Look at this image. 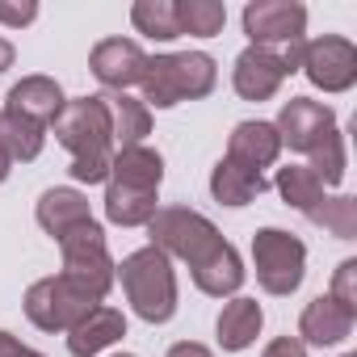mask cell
<instances>
[{"mask_svg": "<svg viewBox=\"0 0 357 357\" xmlns=\"http://www.w3.org/2000/svg\"><path fill=\"white\" fill-rule=\"evenodd\" d=\"M219 84V68L206 51H176V55H147L143 68V105L147 109H172L181 101H202Z\"/></svg>", "mask_w": 357, "mask_h": 357, "instance_id": "obj_1", "label": "cell"}, {"mask_svg": "<svg viewBox=\"0 0 357 357\" xmlns=\"http://www.w3.org/2000/svg\"><path fill=\"white\" fill-rule=\"evenodd\" d=\"M114 282H122L130 311L143 324H168L176 315V269L160 248H135L114 265Z\"/></svg>", "mask_w": 357, "mask_h": 357, "instance_id": "obj_2", "label": "cell"}, {"mask_svg": "<svg viewBox=\"0 0 357 357\" xmlns=\"http://www.w3.org/2000/svg\"><path fill=\"white\" fill-rule=\"evenodd\" d=\"M147 244L160 248L168 261H185L194 269L223 244V231L190 206H160L147 223Z\"/></svg>", "mask_w": 357, "mask_h": 357, "instance_id": "obj_3", "label": "cell"}, {"mask_svg": "<svg viewBox=\"0 0 357 357\" xmlns=\"http://www.w3.org/2000/svg\"><path fill=\"white\" fill-rule=\"evenodd\" d=\"M59 257H63V273L59 278H68L93 303H105V294L114 286V257H109V244H105V227L97 219L72 227L59 240Z\"/></svg>", "mask_w": 357, "mask_h": 357, "instance_id": "obj_4", "label": "cell"}, {"mask_svg": "<svg viewBox=\"0 0 357 357\" xmlns=\"http://www.w3.org/2000/svg\"><path fill=\"white\" fill-rule=\"evenodd\" d=\"M252 269L265 294H294L307 278V244L294 231L282 227H261L252 236Z\"/></svg>", "mask_w": 357, "mask_h": 357, "instance_id": "obj_5", "label": "cell"}, {"mask_svg": "<svg viewBox=\"0 0 357 357\" xmlns=\"http://www.w3.org/2000/svg\"><path fill=\"white\" fill-rule=\"evenodd\" d=\"M55 139L72 151V160L84 155H114V130H109V109L105 97H72L63 114L55 118Z\"/></svg>", "mask_w": 357, "mask_h": 357, "instance_id": "obj_6", "label": "cell"}, {"mask_svg": "<svg viewBox=\"0 0 357 357\" xmlns=\"http://www.w3.org/2000/svg\"><path fill=\"white\" fill-rule=\"evenodd\" d=\"M26 319L34 324V328H43V332H72L93 307H101V303H93L89 294H80L68 278H38L30 290H26Z\"/></svg>", "mask_w": 357, "mask_h": 357, "instance_id": "obj_7", "label": "cell"}, {"mask_svg": "<svg viewBox=\"0 0 357 357\" xmlns=\"http://www.w3.org/2000/svg\"><path fill=\"white\" fill-rule=\"evenodd\" d=\"M244 34L248 47H269V51L307 43V5H298V0H252L244 9Z\"/></svg>", "mask_w": 357, "mask_h": 357, "instance_id": "obj_8", "label": "cell"}, {"mask_svg": "<svg viewBox=\"0 0 357 357\" xmlns=\"http://www.w3.org/2000/svg\"><path fill=\"white\" fill-rule=\"evenodd\" d=\"M298 72L324 93H349L357 84V47L349 38H340V34L311 38V43H303Z\"/></svg>", "mask_w": 357, "mask_h": 357, "instance_id": "obj_9", "label": "cell"}, {"mask_svg": "<svg viewBox=\"0 0 357 357\" xmlns=\"http://www.w3.org/2000/svg\"><path fill=\"white\" fill-rule=\"evenodd\" d=\"M273 130H278L282 147L307 155L311 147H319V143L336 130V109L324 105V101H311V97H290V101L282 105Z\"/></svg>", "mask_w": 357, "mask_h": 357, "instance_id": "obj_10", "label": "cell"}, {"mask_svg": "<svg viewBox=\"0 0 357 357\" xmlns=\"http://www.w3.org/2000/svg\"><path fill=\"white\" fill-rule=\"evenodd\" d=\"M143 68H147V55L135 38H101L89 55V72L109 93H126L130 84H139Z\"/></svg>", "mask_w": 357, "mask_h": 357, "instance_id": "obj_11", "label": "cell"}, {"mask_svg": "<svg viewBox=\"0 0 357 357\" xmlns=\"http://www.w3.org/2000/svg\"><path fill=\"white\" fill-rule=\"evenodd\" d=\"M286 76L290 72H286L282 55L269 51V47H244L236 55V68H231V84H236V93L244 101H269V97H278V89H282Z\"/></svg>", "mask_w": 357, "mask_h": 357, "instance_id": "obj_12", "label": "cell"}, {"mask_svg": "<svg viewBox=\"0 0 357 357\" xmlns=\"http://www.w3.org/2000/svg\"><path fill=\"white\" fill-rule=\"evenodd\" d=\"M63 105H68V97H63L59 80H51V76H22L9 89V97H5V114H17V118L34 122L43 130L55 126V118L63 114Z\"/></svg>", "mask_w": 357, "mask_h": 357, "instance_id": "obj_13", "label": "cell"}, {"mask_svg": "<svg viewBox=\"0 0 357 357\" xmlns=\"http://www.w3.org/2000/svg\"><path fill=\"white\" fill-rule=\"evenodd\" d=\"M353 324H357V311L340 307L332 294H319L298 315V340L315 344V349H332V344H340V340L353 336Z\"/></svg>", "mask_w": 357, "mask_h": 357, "instance_id": "obj_14", "label": "cell"}, {"mask_svg": "<svg viewBox=\"0 0 357 357\" xmlns=\"http://www.w3.org/2000/svg\"><path fill=\"white\" fill-rule=\"evenodd\" d=\"M278 155H282V139H278L273 122L248 118V122H236V126H231V135H227V160L265 172Z\"/></svg>", "mask_w": 357, "mask_h": 357, "instance_id": "obj_15", "label": "cell"}, {"mask_svg": "<svg viewBox=\"0 0 357 357\" xmlns=\"http://www.w3.org/2000/svg\"><path fill=\"white\" fill-rule=\"evenodd\" d=\"M160 181H164V155L147 143H135V147H118L114 160H109V181L105 185H126V190H151L160 194Z\"/></svg>", "mask_w": 357, "mask_h": 357, "instance_id": "obj_16", "label": "cell"}, {"mask_svg": "<svg viewBox=\"0 0 357 357\" xmlns=\"http://www.w3.org/2000/svg\"><path fill=\"white\" fill-rule=\"evenodd\" d=\"M34 219H38V227L59 244L72 227L89 223V219H93V211H89V198H84L80 190H72V185H55V190H47V194L38 198Z\"/></svg>", "mask_w": 357, "mask_h": 357, "instance_id": "obj_17", "label": "cell"}, {"mask_svg": "<svg viewBox=\"0 0 357 357\" xmlns=\"http://www.w3.org/2000/svg\"><path fill=\"white\" fill-rule=\"evenodd\" d=\"M126 336V315L118 311V307H93L72 332H68V353L72 357H97V353H105L109 344H118Z\"/></svg>", "mask_w": 357, "mask_h": 357, "instance_id": "obj_18", "label": "cell"}, {"mask_svg": "<svg viewBox=\"0 0 357 357\" xmlns=\"http://www.w3.org/2000/svg\"><path fill=\"white\" fill-rule=\"evenodd\" d=\"M261 328H265V311H261L257 298H244V294H236L231 303H223V311L215 319V332H219V349L223 353L252 349L257 336H261Z\"/></svg>", "mask_w": 357, "mask_h": 357, "instance_id": "obj_19", "label": "cell"}, {"mask_svg": "<svg viewBox=\"0 0 357 357\" xmlns=\"http://www.w3.org/2000/svg\"><path fill=\"white\" fill-rule=\"evenodd\" d=\"M265 190H269L265 172L244 168V164H236V160H227V155L211 168V198H215L219 206H236V211H240V206L257 202Z\"/></svg>", "mask_w": 357, "mask_h": 357, "instance_id": "obj_20", "label": "cell"}, {"mask_svg": "<svg viewBox=\"0 0 357 357\" xmlns=\"http://www.w3.org/2000/svg\"><path fill=\"white\" fill-rule=\"evenodd\" d=\"M190 273H194V286H198L202 294H211V298H231V294L244 286V278H248L240 252H236L227 240H223L206 261H198Z\"/></svg>", "mask_w": 357, "mask_h": 357, "instance_id": "obj_21", "label": "cell"}, {"mask_svg": "<svg viewBox=\"0 0 357 357\" xmlns=\"http://www.w3.org/2000/svg\"><path fill=\"white\" fill-rule=\"evenodd\" d=\"M105 109H109V130H114V147H135L151 135V109L130 97V93H101Z\"/></svg>", "mask_w": 357, "mask_h": 357, "instance_id": "obj_22", "label": "cell"}, {"mask_svg": "<svg viewBox=\"0 0 357 357\" xmlns=\"http://www.w3.org/2000/svg\"><path fill=\"white\" fill-rule=\"evenodd\" d=\"M155 211H160V194L126 190V185H105V219L114 227H147Z\"/></svg>", "mask_w": 357, "mask_h": 357, "instance_id": "obj_23", "label": "cell"}, {"mask_svg": "<svg viewBox=\"0 0 357 357\" xmlns=\"http://www.w3.org/2000/svg\"><path fill=\"white\" fill-rule=\"evenodd\" d=\"M273 185H278L282 202L294 206L298 215H311V211L324 202V181H319V176H315L307 164H286V168H278Z\"/></svg>", "mask_w": 357, "mask_h": 357, "instance_id": "obj_24", "label": "cell"}, {"mask_svg": "<svg viewBox=\"0 0 357 357\" xmlns=\"http://www.w3.org/2000/svg\"><path fill=\"white\" fill-rule=\"evenodd\" d=\"M43 143H47V130L17 118V114H5L0 109V147H5V155L13 164H30L43 155Z\"/></svg>", "mask_w": 357, "mask_h": 357, "instance_id": "obj_25", "label": "cell"}, {"mask_svg": "<svg viewBox=\"0 0 357 357\" xmlns=\"http://www.w3.org/2000/svg\"><path fill=\"white\" fill-rule=\"evenodd\" d=\"M130 22H135V30L143 38H155V43L181 38V26H176V0H135Z\"/></svg>", "mask_w": 357, "mask_h": 357, "instance_id": "obj_26", "label": "cell"}, {"mask_svg": "<svg viewBox=\"0 0 357 357\" xmlns=\"http://www.w3.org/2000/svg\"><path fill=\"white\" fill-rule=\"evenodd\" d=\"M176 26L194 38H215L227 26V9L219 0H176Z\"/></svg>", "mask_w": 357, "mask_h": 357, "instance_id": "obj_27", "label": "cell"}, {"mask_svg": "<svg viewBox=\"0 0 357 357\" xmlns=\"http://www.w3.org/2000/svg\"><path fill=\"white\" fill-rule=\"evenodd\" d=\"M315 227H324V231H332L336 240H353L357 236V198H349V194H324V202L307 215Z\"/></svg>", "mask_w": 357, "mask_h": 357, "instance_id": "obj_28", "label": "cell"}, {"mask_svg": "<svg viewBox=\"0 0 357 357\" xmlns=\"http://www.w3.org/2000/svg\"><path fill=\"white\" fill-rule=\"evenodd\" d=\"M307 155H311V160H307V168L324 181V190L344 181V172H349V155H344V135H340V130H332V135H328L319 147H311Z\"/></svg>", "mask_w": 357, "mask_h": 357, "instance_id": "obj_29", "label": "cell"}, {"mask_svg": "<svg viewBox=\"0 0 357 357\" xmlns=\"http://www.w3.org/2000/svg\"><path fill=\"white\" fill-rule=\"evenodd\" d=\"M328 294H332L340 307L357 311V261H353V257L336 265V273H332V290H328Z\"/></svg>", "mask_w": 357, "mask_h": 357, "instance_id": "obj_30", "label": "cell"}, {"mask_svg": "<svg viewBox=\"0 0 357 357\" xmlns=\"http://www.w3.org/2000/svg\"><path fill=\"white\" fill-rule=\"evenodd\" d=\"M109 160L114 155H84V160H72V181H80V185H101V181H109Z\"/></svg>", "mask_w": 357, "mask_h": 357, "instance_id": "obj_31", "label": "cell"}, {"mask_svg": "<svg viewBox=\"0 0 357 357\" xmlns=\"http://www.w3.org/2000/svg\"><path fill=\"white\" fill-rule=\"evenodd\" d=\"M34 17H38V5H34V0H26V5H9V0H0V26L22 30V26H30Z\"/></svg>", "mask_w": 357, "mask_h": 357, "instance_id": "obj_32", "label": "cell"}, {"mask_svg": "<svg viewBox=\"0 0 357 357\" xmlns=\"http://www.w3.org/2000/svg\"><path fill=\"white\" fill-rule=\"evenodd\" d=\"M261 357H307V344H303L298 336H278V340L265 344Z\"/></svg>", "mask_w": 357, "mask_h": 357, "instance_id": "obj_33", "label": "cell"}, {"mask_svg": "<svg viewBox=\"0 0 357 357\" xmlns=\"http://www.w3.org/2000/svg\"><path fill=\"white\" fill-rule=\"evenodd\" d=\"M0 357H47V353H38V349L22 344L13 332H5V328H0Z\"/></svg>", "mask_w": 357, "mask_h": 357, "instance_id": "obj_34", "label": "cell"}, {"mask_svg": "<svg viewBox=\"0 0 357 357\" xmlns=\"http://www.w3.org/2000/svg\"><path fill=\"white\" fill-rule=\"evenodd\" d=\"M164 357H215V353H211L206 344H198V340H176Z\"/></svg>", "mask_w": 357, "mask_h": 357, "instance_id": "obj_35", "label": "cell"}, {"mask_svg": "<svg viewBox=\"0 0 357 357\" xmlns=\"http://www.w3.org/2000/svg\"><path fill=\"white\" fill-rule=\"evenodd\" d=\"M13 55H17L13 43H9V38H0V72H9V68H13Z\"/></svg>", "mask_w": 357, "mask_h": 357, "instance_id": "obj_36", "label": "cell"}, {"mask_svg": "<svg viewBox=\"0 0 357 357\" xmlns=\"http://www.w3.org/2000/svg\"><path fill=\"white\" fill-rule=\"evenodd\" d=\"M9 172H13V160L5 155V147H0V185H5V181H9Z\"/></svg>", "mask_w": 357, "mask_h": 357, "instance_id": "obj_37", "label": "cell"}, {"mask_svg": "<svg viewBox=\"0 0 357 357\" xmlns=\"http://www.w3.org/2000/svg\"><path fill=\"white\" fill-rule=\"evenodd\" d=\"M114 357H135V353H114Z\"/></svg>", "mask_w": 357, "mask_h": 357, "instance_id": "obj_38", "label": "cell"}, {"mask_svg": "<svg viewBox=\"0 0 357 357\" xmlns=\"http://www.w3.org/2000/svg\"><path fill=\"white\" fill-rule=\"evenodd\" d=\"M344 357H357V353H344Z\"/></svg>", "mask_w": 357, "mask_h": 357, "instance_id": "obj_39", "label": "cell"}]
</instances>
